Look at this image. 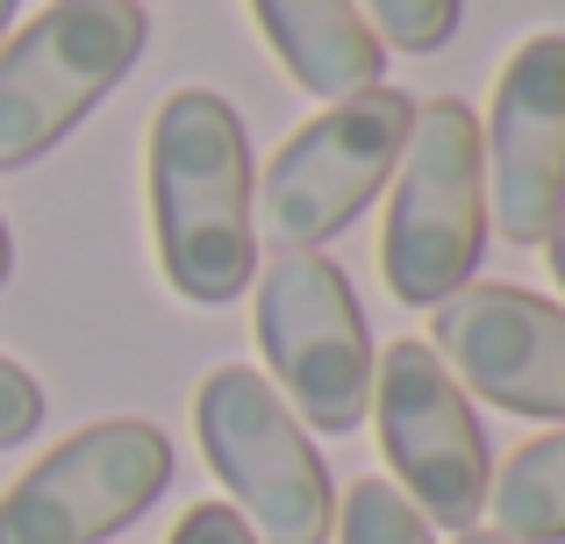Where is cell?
<instances>
[{
	"label": "cell",
	"instance_id": "5bb4252c",
	"mask_svg": "<svg viewBox=\"0 0 565 544\" xmlns=\"http://www.w3.org/2000/svg\"><path fill=\"white\" fill-rule=\"evenodd\" d=\"M359 14L373 22L386 51H408V57L444 51L458 29V0H359Z\"/></svg>",
	"mask_w": 565,
	"mask_h": 544
},
{
	"label": "cell",
	"instance_id": "9c48e42d",
	"mask_svg": "<svg viewBox=\"0 0 565 544\" xmlns=\"http://www.w3.org/2000/svg\"><path fill=\"white\" fill-rule=\"evenodd\" d=\"M487 158V223L501 244L537 252L565 215V36L537 29L509 51L494 108L480 122Z\"/></svg>",
	"mask_w": 565,
	"mask_h": 544
},
{
	"label": "cell",
	"instance_id": "ac0fdd59",
	"mask_svg": "<svg viewBox=\"0 0 565 544\" xmlns=\"http://www.w3.org/2000/svg\"><path fill=\"white\" fill-rule=\"evenodd\" d=\"M8 273H14V244H8V223H0V287H8Z\"/></svg>",
	"mask_w": 565,
	"mask_h": 544
},
{
	"label": "cell",
	"instance_id": "8fae6325",
	"mask_svg": "<svg viewBox=\"0 0 565 544\" xmlns=\"http://www.w3.org/2000/svg\"><path fill=\"white\" fill-rule=\"evenodd\" d=\"M250 22L308 100H351L386 79V43L359 0H250Z\"/></svg>",
	"mask_w": 565,
	"mask_h": 544
},
{
	"label": "cell",
	"instance_id": "9a60e30c",
	"mask_svg": "<svg viewBox=\"0 0 565 544\" xmlns=\"http://www.w3.org/2000/svg\"><path fill=\"white\" fill-rule=\"evenodd\" d=\"M36 430H43V387H36V373L14 365V359H0V451L29 445Z\"/></svg>",
	"mask_w": 565,
	"mask_h": 544
},
{
	"label": "cell",
	"instance_id": "30bf717a",
	"mask_svg": "<svg viewBox=\"0 0 565 544\" xmlns=\"http://www.w3.org/2000/svg\"><path fill=\"white\" fill-rule=\"evenodd\" d=\"M429 351L501 416L565 423V308L530 287H458L429 308Z\"/></svg>",
	"mask_w": 565,
	"mask_h": 544
},
{
	"label": "cell",
	"instance_id": "8992f818",
	"mask_svg": "<svg viewBox=\"0 0 565 544\" xmlns=\"http://www.w3.org/2000/svg\"><path fill=\"white\" fill-rule=\"evenodd\" d=\"M415 129V94L401 86H365L351 100H330L316 122H301L258 172V223L287 252H322L344 237L373 194L394 180Z\"/></svg>",
	"mask_w": 565,
	"mask_h": 544
},
{
	"label": "cell",
	"instance_id": "5b68a950",
	"mask_svg": "<svg viewBox=\"0 0 565 544\" xmlns=\"http://www.w3.org/2000/svg\"><path fill=\"white\" fill-rule=\"evenodd\" d=\"M193 437H201L207 473L230 488V509L258 531V544H330V466L265 373L215 365L193 394Z\"/></svg>",
	"mask_w": 565,
	"mask_h": 544
},
{
	"label": "cell",
	"instance_id": "2e32d148",
	"mask_svg": "<svg viewBox=\"0 0 565 544\" xmlns=\"http://www.w3.org/2000/svg\"><path fill=\"white\" fill-rule=\"evenodd\" d=\"M166 544H258V531H250L244 516H236L230 502H193L180 523H172Z\"/></svg>",
	"mask_w": 565,
	"mask_h": 544
},
{
	"label": "cell",
	"instance_id": "e0dca14e",
	"mask_svg": "<svg viewBox=\"0 0 565 544\" xmlns=\"http://www.w3.org/2000/svg\"><path fill=\"white\" fill-rule=\"evenodd\" d=\"M544 258H552V279L565 287V215H558V230H552V237H544Z\"/></svg>",
	"mask_w": 565,
	"mask_h": 544
},
{
	"label": "cell",
	"instance_id": "ba28073f",
	"mask_svg": "<svg viewBox=\"0 0 565 544\" xmlns=\"http://www.w3.org/2000/svg\"><path fill=\"white\" fill-rule=\"evenodd\" d=\"M172 488V437L143 416H108L51 445L0 494V544H108Z\"/></svg>",
	"mask_w": 565,
	"mask_h": 544
},
{
	"label": "cell",
	"instance_id": "3957f363",
	"mask_svg": "<svg viewBox=\"0 0 565 544\" xmlns=\"http://www.w3.org/2000/svg\"><path fill=\"white\" fill-rule=\"evenodd\" d=\"M250 337L265 351L273 394L301 430H359L373 408V337H365L351 273L330 252H273L250 273Z\"/></svg>",
	"mask_w": 565,
	"mask_h": 544
},
{
	"label": "cell",
	"instance_id": "7a4b0ae2",
	"mask_svg": "<svg viewBox=\"0 0 565 544\" xmlns=\"http://www.w3.org/2000/svg\"><path fill=\"white\" fill-rule=\"evenodd\" d=\"M487 252V158L466 100H415L408 151L380 230V273L401 308H437L472 279Z\"/></svg>",
	"mask_w": 565,
	"mask_h": 544
},
{
	"label": "cell",
	"instance_id": "7c38bea8",
	"mask_svg": "<svg viewBox=\"0 0 565 544\" xmlns=\"http://www.w3.org/2000/svg\"><path fill=\"white\" fill-rule=\"evenodd\" d=\"M487 516L509 544H565V423L501 459L487 480Z\"/></svg>",
	"mask_w": 565,
	"mask_h": 544
},
{
	"label": "cell",
	"instance_id": "4fadbf2b",
	"mask_svg": "<svg viewBox=\"0 0 565 544\" xmlns=\"http://www.w3.org/2000/svg\"><path fill=\"white\" fill-rule=\"evenodd\" d=\"M337 544H437V531L415 516V502L394 488V480L365 473V480H351V488H344Z\"/></svg>",
	"mask_w": 565,
	"mask_h": 544
},
{
	"label": "cell",
	"instance_id": "44dd1931",
	"mask_svg": "<svg viewBox=\"0 0 565 544\" xmlns=\"http://www.w3.org/2000/svg\"><path fill=\"white\" fill-rule=\"evenodd\" d=\"M137 8H143V0H137Z\"/></svg>",
	"mask_w": 565,
	"mask_h": 544
},
{
	"label": "cell",
	"instance_id": "52a82bcc",
	"mask_svg": "<svg viewBox=\"0 0 565 544\" xmlns=\"http://www.w3.org/2000/svg\"><path fill=\"white\" fill-rule=\"evenodd\" d=\"M373 423H380L386 473L429 531L444 523L458 537L487 516L494 459H487L472 394L458 387L451 365L423 337H401V344H386V359H373Z\"/></svg>",
	"mask_w": 565,
	"mask_h": 544
},
{
	"label": "cell",
	"instance_id": "6da1fadb",
	"mask_svg": "<svg viewBox=\"0 0 565 544\" xmlns=\"http://www.w3.org/2000/svg\"><path fill=\"white\" fill-rule=\"evenodd\" d=\"M151 244L172 294L193 308H222L258 273V172H250L244 115L215 86H180L151 115Z\"/></svg>",
	"mask_w": 565,
	"mask_h": 544
},
{
	"label": "cell",
	"instance_id": "277c9868",
	"mask_svg": "<svg viewBox=\"0 0 565 544\" xmlns=\"http://www.w3.org/2000/svg\"><path fill=\"white\" fill-rule=\"evenodd\" d=\"M151 43L137 0H51L0 43V172L36 166L65 143Z\"/></svg>",
	"mask_w": 565,
	"mask_h": 544
},
{
	"label": "cell",
	"instance_id": "d6986e66",
	"mask_svg": "<svg viewBox=\"0 0 565 544\" xmlns=\"http://www.w3.org/2000/svg\"><path fill=\"white\" fill-rule=\"evenodd\" d=\"M451 544H509V537H494V531H458Z\"/></svg>",
	"mask_w": 565,
	"mask_h": 544
},
{
	"label": "cell",
	"instance_id": "ffe728a7",
	"mask_svg": "<svg viewBox=\"0 0 565 544\" xmlns=\"http://www.w3.org/2000/svg\"><path fill=\"white\" fill-rule=\"evenodd\" d=\"M8 22H14V0H0V43H8Z\"/></svg>",
	"mask_w": 565,
	"mask_h": 544
}]
</instances>
